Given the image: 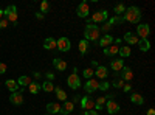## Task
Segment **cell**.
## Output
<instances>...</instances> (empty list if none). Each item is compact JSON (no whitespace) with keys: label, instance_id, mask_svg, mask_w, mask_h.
<instances>
[{"label":"cell","instance_id":"cell-14","mask_svg":"<svg viewBox=\"0 0 155 115\" xmlns=\"http://www.w3.org/2000/svg\"><path fill=\"white\" fill-rule=\"evenodd\" d=\"M113 36H110L109 33L106 34V36H102L101 39H99V47H102V48H107V47H110L112 44H113Z\"/></svg>","mask_w":155,"mask_h":115},{"label":"cell","instance_id":"cell-48","mask_svg":"<svg viewBox=\"0 0 155 115\" xmlns=\"http://www.w3.org/2000/svg\"><path fill=\"white\" fill-rule=\"evenodd\" d=\"M147 115H155V110H153V109L150 107V109L147 110Z\"/></svg>","mask_w":155,"mask_h":115},{"label":"cell","instance_id":"cell-26","mask_svg":"<svg viewBox=\"0 0 155 115\" xmlns=\"http://www.w3.org/2000/svg\"><path fill=\"white\" fill-rule=\"evenodd\" d=\"M31 83H33V81H31V78H30V76H27V75L20 76V78L17 79V84H19V87H28Z\"/></svg>","mask_w":155,"mask_h":115},{"label":"cell","instance_id":"cell-11","mask_svg":"<svg viewBox=\"0 0 155 115\" xmlns=\"http://www.w3.org/2000/svg\"><path fill=\"white\" fill-rule=\"evenodd\" d=\"M88 12H90V8H88V3L87 2H82V3L78 5V8H76L78 17H87Z\"/></svg>","mask_w":155,"mask_h":115},{"label":"cell","instance_id":"cell-35","mask_svg":"<svg viewBox=\"0 0 155 115\" xmlns=\"http://www.w3.org/2000/svg\"><path fill=\"white\" fill-rule=\"evenodd\" d=\"M48 9H50V5H48V2H47V0H44V2L41 3V12H42V14L45 16L47 12H48Z\"/></svg>","mask_w":155,"mask_h":115},{"label":"cell","instance_id":"cell-20","mask_svg":"<svg viewBox=\"0 0 155 115\" xmlns=\"http://www.w3.org/2000/svg\"><path fill=\"white\" fill-rule=\"evenodd\" d=\"M5 86L8 87V90L11 92V93H14V92H17L19 90V84H17V81H14V79H6L5 81Z\"/></svg>","mask_w":155,"mask_h":115},{"label":"cell","instance_id":"cell-38","mask_svg":"<svg viewBox=\"0 0 155 115\" xmlns=\"http://www.w3.org/2000/svg\"><path fill=\"white\" fill-rule=\"evenodd\" d=\"M109 87H110V84H109L107 81H102V83H99V87H98V89H99V90H104V92H106V90H109Z\"/></svg>","mask_w":155,"mask_h":115},{"label":"cell","instance_id":"cell-42","mask_svg":"<svg viewBox=\"0 0 155 115\" xmlns=\"http://www.w3.org/2000/svg\"><path fill=\"white\" fill-rule=\"evenodd\" d=\"M54 79V73L53 72H47V81H53Z\"/></svg>","mask_w":155,"mask_h":115},{"label":"cell","instance_id":"cell-7","mask_svg":"<svg viewBox=\"0 0 155 115\" xmlns=\"http://www.w3.org/2000/svg\"><path fill=\"white\" fill-rule=\"evenodd\" d=\"M56 47L61 52H68L71 48V41L68 37H59V39H56Z\"/></svg>","mask_w":155,"mask_h":115},{"label":"cell","instance_id":"cell-40","mask_svg":"<svg viewBox=\"0 0 155 115\" xmlns=\"http://www.w3.org/2000/svg\"><path fill=\"white\" fill-rule=\"evenodd\" d=\"M110 28H112V25H110L109 22H104V25H102V28H99V30H102V31H106V33H107Z\"/></svg>","mask_w":155,"mask_h":115},{"label":"cell","instance_id":"cell-19","mask_svg":"<svg viewBox=\"0 0 155 115\" xmlns=\"http://www.w3.org/2000/svg\"><path fill=\"white\" fill-rule=\"evenodd\" d=\"M124 41L129 44V45H135V44H138V36L137 34H134V33H126L124 34Z\"/></svg>","mask_w":155,"mask_h":115},{"label":"cell","instance_id":"cell-16","mask_svg":"<svg viewBox=\"0 0 155 115\" xmlns=\"http://www.w3.org/2000/svg\"><path fill=\"white\" fill-rule=\"evenodd\" d=\"M123 67H124V61H123L121 58H120V59H112V62H110V69H112L113 72H121Z\"/></svg>","mask_w":155,"mask_h":115},{"label":"cell","instance_id":"cell-25","mask_svg":"<svg viewBox=\"0 0 155 115\" xmlns=\"http://www.w3.org/2000/svg\"><path fill=\"white\" fill-rule=\"evenodd\" d=\"M41 90H44V92H47V93H51V92H54V86H53V83L51 81H44V84H41Z\"/></svg>","mask_w":155,"mask_h":115},{"label":"cell","instance_id":"cell-9","mask_svg":"<svg viewBox=\"0 0 155 115\" xmlns=\"http://www.w3.org/2000/svg\"><path fill=\"white\" fill-rule=\"evenodd\" d=\"M149 33H150V27L147 23H140L137 27V34L140 36V39H147Z\"/></svg>","mask_w":155,"mask_h":115},{"label":"cell","instance_id":"cell-44","mask_svg":"<svg viewBox=\"0 0 155 115\" xmlns=\"http://www.w3.org/2000/svg\"><path fill=\"white\" fill-rule=\"evenodd\" d=\"M84 115H99V113H98L96 110H85Z\"/></svg>","mask_w":155,"mask_h":115},{"label":"cell","instance_id":"cell-17","mask_svg":"<svg viewBox=\"0 0 155 115\" xmlns=\"http://www.w3.org/2000/svg\"><path fill=\"white\" fill-rule=\"evenodd\" d=\"M95 75H96V78H99V79H106L107 75H109V69L104 67V66H99V67H96Z\"/></svg>","mask_w":155,"mask_h":115},{"label":"cell","instance_id":"cell-28","mask_svg":"<svg viewBox=\"0 0 155 115\" xmlns=\"http://www.w3.org/2000/svg\"><path fill=\"white\" fill-rule=\"evenodd\" d=\"M137 45H138V48L141 50V52H149V48H150V44H149L147 39H140Z\"/></svg>","mask_w":155,"mask_h":115},{"label":"cell","instance_id":"cell-33","mask_svg":"<svg viewBox=\"0 0 155 115\" xmlns=\"http://www.w3.org/2000/svg\"><path fill=\"white\" fill-rule=\"evenodd\" d=\"M113 11H115L116 16H121V14H124V12H126V6L123 3H118V5H115Z\"/></svg>","mask_w":155,"mask_h":115},{"label":"cell","instance_id":"cell-21","mask_svg":"<svg viewBox=\"0 0 155 115\" xmlns=\"http://www.w3.org/2000/svg\"><path fill=\"white\" fill-rule=\"evenodd\" d=\"M53 66H54V69H56V70L64 72V70L67 69V62L64 61V59H61V58H56V59L53 61Z\"/></svg>","mask_w":155,"mask_h":115},{"label":"cell","instance_id":"cell-45","mask_svg":"<svg viewBox=\"0 0 155 115\" xmlns=\"http://www.w3.org/2000/svg\"><path fill=\"white\" fill-rule=\"evenodd\" d=\"M36 17H37V19H39V20H42V19H44V17H45V16H44V14H42V12H36Z\"/></svg>","mask_w":155,"mask_h":115},{"label":"cell","instance_id":"cell-15","mask_svg":"<svg viewBox=\"0 0 155 115\" xmlns=\"http://www.w3.org/2000/svg\"><path fill=\"white\" fill-rule=\"evenodd\" d=\"M61 109L62 106L59 103H54V101H51V103L47 104V112L51 113V115H54V113H61Z\"/></svg>","mask_w":155,"mask_h":115},{"label":"cell","instance_id":"cell-41","mask_svg":"<svg viewBox=\"0 0 155 115\" xmlns=\"http://www.w3.org/2000/svg\"><path fill=\"white\" fill-rule=\"evenodd\" d=\"M6 70H8V66H6L5 62H0V75H2V73H5Z\"/></svg>","mask_w":155,"mask_h":115},{"label":"cell","instance_id":"cell-37","mask_svg":"<svg viewBox=\"0 0 155 115\" xmlns=\"http://www.w3.org/2000/svg\"><path fill=\"white\" fill-rule=\"evenodd\" d=\"M124 84H126V83H124V81H123L121 78H116V79H115V81L112 83V86H113V87H116V89H121V87H123Z\"/></svg>","mask_w":155,"mask_h":115},{"label":"cell","instance_id":"cell-12","mask_svg":"<svg viewBox=\"0 0 155 115\" xmlns=\"http://www.w3.org/2000/svg\"><path fill=\"white\" fill-rule=\"evenodd\" d=\"M121 79L124 83H129V81L134 79V72H132L130 67H127V66L123 67V70H121Z\"/></svg>","mask_w":155,"mask_h":115},{"label":"cell","instance_id":"cell-34","mask_svg":"<svg viewBox=\"0 0 155 115\" xmlns=\"http://www.w3.org/2000/svg\"><path fill=\"white\" fill-rule=\"evenodd\" d=\"M82 75H84V78L92 79V78H93V75H95V70H93V69H84Z\"/></svg>","mask_w":155,"mask_h":115},{"label":"cell","instance_id":"cell-43","mask_svg":"<svg viewBox=\"0 0 155 115\" xmlns=\"http://www.w3.org/2000/svg\"><path fill=\"white\" fill-rule=\"evenodd\" d=\"M123 90H124V92H130V90H132V86L129 84V83H126V84L123 86Z\"/></svg>","mask_w":155,"mask_h":115},{"label":"cell","instance_id":"cell-5","mask_svg":"<svg viewBox=\"0 0 155 115\" xmlns=\"http://www.w3.org/2000/svg\"><path fill=\"white\" fill-rule=\"evenodd\" d=\"M109 19V12L106 9H101V11H96L95 14L92 16V19H88V23L90 22H95V23H101V22H107Z\"/></svg>","mask_w":155,"mask_h":115},{"label":"cell","instance_id":"cell-4","mask_svg":"<svg viewBox=\"0 0 155 115\" xmlns=\"http://www.w3.org/2000/svg\"><path fill=\"white\" fill-rule=\"evenodd\" d=\"M3 17L8 19V22L16 23L17 22V8L14 5H9L6 9H3Z\"/></svg>","mask_w":155,"mask_h":115},{"label":"cell","instance_id":"cell-10","mask_svg":"<svg viewBox=\"0 0 155 115\" xmlns=\"http://www.w3.org/2000/svg\"><path fill=\"white\" fill-rule=\"evenodd\" d=\"M106 109H107V112L110 113V115H113V113H118L120 110H121V106L116 103V101H113V100H107L106 101Z\"/></svg>","mask_w":155,"mask_h":115},{"label":"cell","instance_id":"cell-36","mask_svg":"<svg viewBox=\"0 0 155 115\" xmlns=\"http://www.w3.org/2000/svg\"><path fill=\"white\" fill-rule=\"evenodd\" d=\"M123 22H124L123 16H115V17L109 19V23H110V25H113V23H123Z\"/></svg>","mask_w":155,"mask_h":115},{"label":"cell","instance_id":"cell-22","mask_svg":"<svg viewBox=\"0 0 155 115\" xmlns=\"http://www.w3.org/2000/svg\"><path fill=\"white\" fill-rule=\"evenodd\" d=\"M130 101H132L134 104H137V106L144 104V98H143V95H141V93H137V92H134V93L130 95Z\"/></svg>","mask_w":155,"mask_h":115},{"label":"cell","instance_id":"cell-23","mask_svg":"<svg viewBox=\"0 0 155 115\" xmlns=\"http://www.w3.org/2000/svg\"><path fill=\"white\" fill-rule=\"evenodd\" d=\"M44 48L45 50H56V39L54 37H47V39L44 41Z\"/></svg>","mask_w":155,"mask_h":115},{"label":"cell","instance_id":"cell-29","mask_svg":"<svg viewBox=\"0 0 155 115\" xmlns=\"http://www.w3.org/2000/svg\"><path fill=\"white\" fill-rule=\"evenodd\" d=\"M106 101H107L106 96H99V98H96V100H95V109H96V110H101L102 107H104Z\"/></svg>","mask_w":155,"mask_h":115},{"label":"cell","instance_id":"cell-1","mask_svg":"<svg viewBox=\"0 0 155 115\" xmlns=\"http://www.w3.org/2000/svg\"><path fill=\"white\" fill-rule=\"evenodd\" d=\"M141 9L138 6H129L126 8V12L123 14V19L126 22H130V23H138L141 20Z\"/></svg>","mask_w":155,"mask_h":115},{"label":"cell","instance_id":"cell-39","mask_svg":"<svg viewBox=\"0 0 155 115\" xmlns=\"http://www.w3.org/2000/svg\"><path fill=\"white\" fill-rule=\"evenodd\" d=\"M8 25H9V22H8V19H2V20H0V30H3V28H6L8 27Z\"/></svg>","mask_w":155,"mask_h":115},{"label":"cell","instance_id":"cell-50","mask_svg":"<svg viewBox=\"0 0 155 115\" xmlns=\"http://www.w3.org/2000/svg\"><path fill=\"white\" fill-rule=\"evenodd\" d=\"M45 115H51V113H45Z\"/></svg>","mask_w":155,"mask_h":115},{"label":"cell","instance_id":"cell-18","mask_svg":"<svg viewBox=\"0 0 155 115\" xmlns=\"http://www.w3.org/2000/svg\"><path fill=\"white\" fill-rule=\"evenodd\" d=\"M73 109H74V104L71 103V101H64V104H62V109H61V113L62 115H68V113H71L73 112Z\"/></svg>","mask_w":155,"mask_h":115},{"label":"cell","instance_id":"cell-24","mask_svg":"<svg viewBox=\"0 0 155 115\" xmlns=\"http://www.w3.org/2000/svg\"><path fill=\"white\" fill-rule=\"evenodd\" d=\"M118 55L121 56V59H123V58H129V56L132 55V50H130V47H129V45L120 47V50H118Z\"/></svg>","mask_w":155,"mask_h":115},{"label":"cell","instance_id":"cell-31","mask_svg":"<svg viewBox=\"0 0 155 115\" xmlns=\"http://www.w3.org/2000/svg\"><path fill=\"white\" fill-rule=\"evenodd\" d=\"M79 53H81L82 56L88 53V42H87L85 39H82V41H79Z\"/></svg>","mask_w":155,"mask_h":115},{"label":"cell","instance_id":"cell-27","mask_svg":"<svg viewBox=\"0 0 155 115\" xmlns=\"http://www.w3.org/2000/svg\"><path fill=\"white\" fill-rule=\"evenodd\" d=\"M118 50H120V47L118 45H110V47H107L106 50H104V55L106 56H113V55H118Z\"/></svg>","mask_w":155,"mask_h":115},{"label":"cell","instance_id":"cell-47","mask_svg":"<svg viewBox=\"0 0 155 115\" xmlns=\"http://www.w3.org/2000/svg\"><path fill=\"white\" fill-rule=\"evenodd\" d=\"M92 67H99V64H98V61H92Z\"/></svg>","mask_w":155,"mask_h":115},{"label":"cell","instance_id":"cell-13","mask_svg":"<svg viewBox=\"0 0 155 115\" xmlns=\"http://www.w3.org/2000/svg\"><path fill=\"white\" fill-rule=\"evenodd\" d=\"M98 87H99V83H98L95 78H92V79H88V81L84 84V90H85L87 93H92V92L96 90Z\"/></svg>","mask_w":155,"mask_h":115},{"label":"cell","instance_id":"cell-49","mask_svg":"<svg viewBox=\"0 0 155 115\" xmlns=\"http://www.w3.org/2000/svg\"><path fill=\"white\" fill-rule=\"evenodd\" d=\"M2 19H3V9L0 8V20H2Z\"/></svg>","mask_w":155,"mask_h":115},{"label":"cell","instance_id":"cell-8","mask_svg":"<svg viewBox=\"0 0 155 115\" xmlns=\"http://www.w3.org/2000/svg\"><path fill=\"white\" fill-rule=\"evenodd\" d=\"M23 89H25V87H20L17 92L11 93V96H9V101H11L12 104H16V106H20V104H23V95H22Z\"/></svg>","mask_w":155,"mask_h":115},{"label":"cell","instance_id":"cell-2","mask_svg":"<svg viewBox=\"0 0 155 115\" xmlns=\"http://www.w3.org/2000/svg\"><path fill=\"white\" fill-rule=\"evenodd\" d=\"M99 33H101L99 27H96V25H92V23H88L87 27L84 28V37H85L87 42L99 39Z\"/></svg>","mask_w":155,"mask_h":115},{"label":"cell","instance_id":"cell-46","mask_svg":"<svg viewBox=\"0 0 155 115\" xmlns=\"http://www.w3.org/2000/svg\"><path fill=\"white\" fill-rule=\"evenodd\" d=\"M33 75H34V78H36V79H39V78H41V76H42V75H41V73H39V72H34Z\"/></svg>","mask_w":155,"mask_h":115},{"label":"cell","instance_id":"cell-6","mask_svg":"<svg viewBox=\"0 0 155 115\" xmlns=\"http://www.w3.org/2000/svg\"><path fill=\"white\" fill-rule=\"evenodd\" d=\"M79 103H81V107H82L84 110H95V100H93L92 96H88V95L81 96Z\"/></svg>","mask_w":155,"mask_h":115},{"label":"cell","instance_id":"cell-30","mask_svg":"<svg viewBox=\"0 0 155 115\" xmlns=\"http://www.w3.org/2000/svg\"><path fill=\"white\" fill-rule=\"evenodd\" d=\"M54 93H56V96H58L59 101H67V93H65V90H62V89H59V87H54Z\"/></svg>","mask_w":155,"mask_h":115},{"label":"cell","instance_id":"cell-32","mask_svg":"<svg viewBox=\"0 0 155 115\" xmlns=\"http://www.w3.org/2000/svg\"><path fill=\"white\" fill-rule=\"evenodd\" d=\"M28 90H30V93H33V95L39 93V92H41V84H39V83H31V84L28 86Z\"/></svg>","mask_w":155,"mask_h":115},{"label":"cell","instance_id":"cell-3","mask_svg":"<svg viewBox=\"0 0 155 115\" xmlns=\"http://www.w3.org/2000/svg\"><path fill=\"white\" fill-rule=\"evenodd\" d=\"M67 84H68V87L73 89V90H76V89H79V87L82 86L81 78H79V75H78V69H76V67L73 69V73L67 78Z\"/></svg>","mask_w":155,"mask_h":115}]
</instances>
